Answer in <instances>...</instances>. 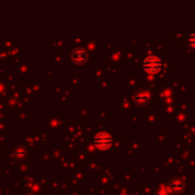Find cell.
<instances>
[{
    "instance_id": "1",
    "label": "cell",
    "mask_w": 195,
    "mask_h": 195,
    "mask_svg": "<svg viewBox=\"0 0 195 195\" xmlns=\"http://www.w3.org/2000/svg\"><path fill=\"white\" fill-rule=\"evenodd\" d=\"M144 69L148 73H157L161 70V61L155 57H150L144 62Z\"/></svg>"
},
{
    "instance_id": "2",
    "label": "cell",
    "mask_w": 195,
    "mask_h": 195,
    "mask_svg": "<svg viewBox=\"0 0 195 195\" xmlns=\"http://www.w3.org/2000/svg\"><path fill=\"white\" fill-rule=\"evenodd\" d=\"M95 144L98 148L102 150H106L112 145V138L108 136L107 134H99L97 135V137L95 139Z\"/></svg>"
},
{
    "instance_id": "3",
    "label": "cell",
    "mask_w": 195,
    "mask_h": 195,
    "mask_svg": "<svg viewBox=\"0 0 195 195\" xmlns=\"http://www.w3.org/2000/svg\"><path fill=\"white\" fill-rule=\"evenodd\" d=\"M148 100H150V97H148V95L145 94V92H137V94L135 95V102L138 105L144 106V105L147 104Z\"/></svg>"
},
{
    "instance_id": "4",
    "label": "cell",
    "mask_w": 195,
    "mask_h": 195,
    "mask_svg": "<svg viewBox=\"0 0 195 195\" xmlns=\"http://www.w3.org/2000/svg\"><path fill=\"white\" fill-rule=\"evenodd\" d=\"M190 43H191L193 47H195V34L191 35V39H190Z\"/></svg>"
}]
</instances>
